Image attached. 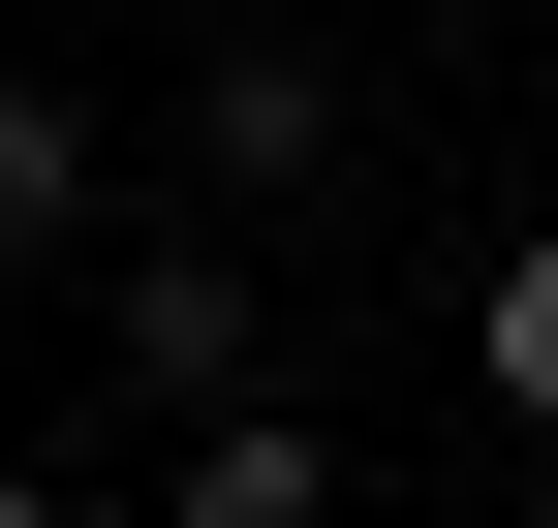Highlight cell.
Wrapping results in <instances>:
<instances>
[{"label":"cell","mask_w":558,"mask_h":528,"mask_svg":"<svg viewBox=\"0 0 558 528\" xmlns=\"http://www.w3.org/2000/svg\"><path fill=\"white\" fill-rule=\"evenodd\" d=\"M94 343H124V405H248V280H218V249H124V311H94Z\"/></svg>","instance_id":"6da1fadb"},{"label":"cell","mask_w":558,"mask_h":528,"mask_svg":"<svg viewBox=\"0 0 558 528\" xmlns=\"http://www.w3.org/2000/svg\"><path fill=\"white\" fill-rule=\"evenodd\" d=\"M186 156H218V187H311V156H341V62H279V32L186 62Z\"/></svg>","instance_id":"7a4b0ae2"},{"label":"cell","mask_w":558,"mask_h":528,"mask_svg":"<svg viewBox=\"0 0 558 528\" xmlns=\"http://www.w3.org/2000/svg\"><path fill=\"white\" fill-rule=\"evenodd\" d=\"M341 497V435H279V405H186V528H311Z\"/></svg>","instance_id":"3957f363"},{"label":"cell","mask_w":558,"mask_h":528,"mask_svg":"<svg viewBox=\"0 0 558 528\" xmlns=\"http://www.w3.org/2000/svg\"><path fill=\"white\" fill-rule=\"evenodd\" d=\"M465 373H497V405H527V435H558V218H527V249H497V280H465Z\"/></svg>","instance_id":"277c9868"},{"label":"cell","mask_w":558,"mask_h":528,"mask_svg":"<svg viewBox=\"0 0 558 528\" xmlns=\"http://www.w3.org/2000/svg\"><path fill=\"white\" fill-rule=\"evenodd\" d=\"M62 218H94V124H62L32 62H0V249H62Z\"/></svg>","instance_id":"5b68a950"}]
</instances>
